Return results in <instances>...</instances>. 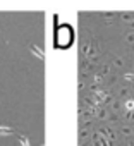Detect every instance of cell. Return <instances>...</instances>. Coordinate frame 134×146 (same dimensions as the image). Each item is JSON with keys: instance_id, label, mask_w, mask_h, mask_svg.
I'll return each instance as SVG.
<instances>
[{"instance_id": "obj_4", "label": "cell", "mask_w": 134, "mask_h": 146, "mask_svg": "<svg viewBox=\"0 0 134 146\" xmlns=\"http://www.w3.org/2000/svg\"><path fill=\"white\" fill-rule=\"evenodd\" d=\"M31 50L36 53V57H38V58H45V53H43V52H41L38 46H34V45H33V46H31Z\"/></svg>"}, {"instance_id": "obj_2", "label": "cell", "mask_w": 134, "mask_h": 146, "mask_svg": "<svg viewBox=\"0 0 134 146\" xmlns=\"http://www.w3.org/2000/svg\"><path fill=\"white\" fill-rule=\"evenodd\" d=\"M11 134H17V131L14 127H7V125H0V136H11Z\"/></svg>"}, {"instance_id": "obj_1", "label": "cell", "mask_w": 134, "mask_h": 146, "mask_svg": "<svg viewBox=\"0 0 134 146\" xmlns=\"http://www.w3.org/2000/svg\"><path fill=\"white\" fill-rule=\"evenodd\" d=\"M72 43V29L69 26H62L57 29V35H55V45L57 46H69Z\"/></svg>"}, {"instance_id": "obj_3", "label": "cell", "mask_w": 134, "mask_h": 146, "mask_svg": "<svg viewBox=\"0 0 134 146\" xmlns=\"http://www.w3.org/2000/svg\"><path fill=\"white\" fill-rule=\"evenodd\" d=\"M17 136H19V143H21V146H31V144H29V139H28L24 134H17Z\"/></svg>"}]
</instances>
